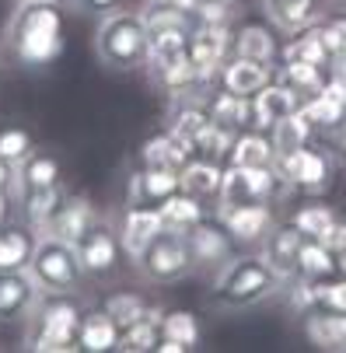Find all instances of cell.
<instances>
[{
    "instance_id": "5bb4252c",
    "label": "cell",
    "mask_w": 346,
    "mask_h": 353,
    "mask_svg": "<svg viewBox=\"0 0 346 353\" xmlns=\"http://www.w3.org/2000/svg\"><path fill=\"white\" fill-rule=\"evenodd\" d=\"M182 189L179 168H158V165H140L130 175V192L126 203L130 207H161L172 192Z\"/></svg>"
},
{
    "instance_id": "9a60e30c",
    "label": "cell",
    "mask_w": 346,
    "mask_h": 353,
    "mask_svg": "<svg viewBox=\"0 0 346 353\" xmlns=\"http://www.w3.org/2000/svg\"><path fill=\"white\" fill-rule=\"evenodd\" d=\"M301 245H305V234L294 224H273V231L259 241V256L269 263V270L280 280H290V276H298Z\"/></svg>"
},
{
    "instance_id": "f6af8a7d",
    "label": "cell",
    "mask_w": 346,
    "mask_h": 353,
    "mask_svg": "<svg viewBox=\"0 0 346 353\" xmlns=\"http://www.w3.org/2000/svg\"><path fill=\"white\" fill-rule=\"evenodd\" d=\"M8 207H11V196L0 192V224H8Z\"/></svg>"
},
{
    "instance_id": "8d00e7d4",
    "label": "cell",
    "mask_w": 346,
    "mask_h": 353,
    "mask_svg": "<svg viewBox=\"0 0 346 353\" xmlns=\"http://www.w3.org/2000/svg\"><path fill=\"white\" fill-rule=\"evenodd\" d=\"M332 273H336V256L318 238H305L301 256H298V276H305V280H325Z\"/></svg>"
},
{
    "instance_id": "ac0fdd59",
    "label": "cell",
    "mask_w": 346,
    "mask_h": 353,
    "mask_svg": "<svg viewBox=\"0 0 346 353\" xmlns=\"http://www.w3.org/2000/svg\"><path fill=\"white\" fill-rule=\"evenodd\" d=\"M39 294L28 270H0V322H25Z\"/></svg>"
},
{
    "instance_id": "d6a6232c",
    "label": "cell",
    "mask_w": 346,
    "mask_h": 353,
    "mask_svg": "<svg viewBox=\"0 0 346 353\" xmlns=\"http://www.w3.org/2000/svg\"><path fill=\"white\" fill-rule=\"evenodd\" d=\"M63 196H67V189H63V182H60V185H53V189L25 192V196H14V199H18V207H21L25 224H32L35 231H42L45 221L53 217V210L60 207V199H63Z\"/></svg>"
},
{
    "instance_id": "f907efd6",
    "label": "cell",
    "mask_w": 346,
    "mask_h": 353,
    "mask_svg": "<svg viewBox=\"0 0 346 353\" xmlns=\"http://www.w3.org/2000/svg\"><path fill=\"white\" fill-rule=\"evenodd\" d=\"M53 4H70V0H53Z\"/></svg>"
},
{
    "instance_id": "9c48e42d",
    "label": "cell",
    "mask_w": 346,
    "mask_h": 353,
    "mask_svg": "<svg viewBox=\"0 0 346 353\" xmlns=\"http://www.w3.org/2000/svg\"><path fill=\"white\" fill-rule=\"evenodd\" d=\"M185 241L192 252V270L221 273L234 259V241H231L227 228L221 224V217H203L196 228L185 231Z\"/></svg>"
},
{
    "instance_id": "7dc6e473",
    "label": "cell",
    "mask_w": 346,
    "mask_h": 353,
    "mask_svg": "<svg viewBox=\"0 0 346 353\" xmlns=\"http://www.w3.org/2000/svg\"><path fill=\"white\" fill-rule=\"evenodd\" d=\"M339 154H343V165H346V133H343V140H339Z\"/></svg>"
},
{
    "instance_id": "2e32d148",
    "label": "cell",
    "mask_w": 346,
    "mask_h": 353,
    "mask_svg": "<svg viewBox=\"0 0 346 353\" xmlns=\"http://www.w3.org/2000/svg\"><path fill=\"white\" fill-rule=\"evenodd\" d=\"M249 105H252L249 130H263V133H269V130H273L280 119H287L290 112L305 109L301 98L294 94L287 84H280V81H273V84H266L259 94H252V98H249Z\"/></svg>"
},
{
    "instance_id": "60d3db41",
    "label": "cell",
    "mask_w": 346,
    "mask_h": 353,
    "mask_svg": "<svg viewBox=\"0 0 346 353\" xmlns=\"http://www.w3.org/2000/svg\"><path fill=\"white\" fill-rule=\"evenodd\" d=\"M35 150V140L25 126H0V158H8L11 165H21Z\"/></svg>"
},
{
    "instance_id": "484cf974",
    "label": "cell",
    "mask_w": 346,
    "mask_h": 353,
    "mask_svg": "<svg viewBox=\"0 0 346 353\" xmlns=\"http://www.w3.org/2000/svg\"><path fill=\"white\" fill-rule=\"evenodd\" d=\"M301 329L315 350H343L346 346V312H329V308H312L301 315Z\"/></svg>"
},
{
    "instance_id": "e0dca14e",
    "label": "cell",
    "mask_w": 346,
    "mask_h": 353,
    "mask_svg": "<svg viewBox=\"0 0 346 353\" xmlns=\"http://www.w3.org/2000/svg\"><path fill=\"white\" fill-rule=\"evenodd\" d=\"M276 81V63H263V60H245V57H227L221 74H217V84L241 94V98H252L259 94L266 84Z\"/></svg>"
},
{
    "instance_id": "f546056e",
    "label": "cell",
    "mask_w": 346,
    "mask_h": 353,
    "mask_svg": "<svg viewBox=\"0 0 346 353\" xmlns=\"http://www.w3.org/2000/svg\"><path fill=\"white\" fill-rule=\"evenodd\" d=\"M263 8H266L269 21L287 35L308 28L318 18V0H263Z\"/></svg>"
},
{
    "instance_id": "3957f363",
    "label": "cell",
    "mask_w": 346,
    "mask_h": 353,
    "mask_svg": "<svg viewBox=\"0 0 346 353\" xmlns=\"http://www.w3.org/2000/svg\"><path fill=\"white\" fill-rule=\"evenodd\" d=\"M25 343L39 353H70L77 350V325H81V305L74 294H39V301L28 312Z\"/></svg>"
},
{
    "instance_id": "ee69618b",
    "label": "cell",
    "mask_w": 346,
    "mask_h": 353,
    "mask_svg": "<svg viewBox=\"0 0 346 353\" xmlns=\"http://www.w3.org/2000/svg\"><path fill=\"white\" fill-rule=\"evenodd\" d=\"M14 179H18V165H11L8 158H0V192L14 196Z\"/></svg>"
},
{
    "instance_id": "7bdbcfd3",
    "label": "cell",
    "mask_w": 346,
    "mask_h": 353,
    "mask_svg": "<svg viewBox=\"0 0 346 353\" xmlns=\"http://www.w3.org/2000/svg\"><path fill=\"white\" fill-rule=\"evenodd\" d=\"M70 8L84 11V14H98V18H105L112 11L123 8V0H70Z\"/></svg>"
},
{
    "instance_id": "f5cc1de1",
    "label": "cell",
    "mask_w": 346,
    "mask_h": 353,
    "mask_svg": "<svg viewBox=\"0 0 346 353\" xmlns=\"http://www.w3.org/2000/svg\"><path fill=\"white\" fill-rule=\"evenodd\" d=\"M231 4H238V0H231Z\"/></svg>"
},
{
    "instance_id": "7a4b0ae2",
    "label": "cell",
    "mask_w": 346,
    "mask_h": 353,
    "mask_svg": "<svg viewBox=\"0 0 346 353\" xmlns=\"http://www.w3.org/2000/svg\"><path fill=\"white\" fill-rule=\"evenodd\" d=\"M280 283L283 280L269 270L263 256H234L221 273H214L210 301L224 312H241L259 305V301H269L280 290Z\"/></svg>"
},
{
    "instance_id": "d6986e66",
    "label": "cell",
    "mask_w": 346,
    "mask_h": 353,
    "mask_svg": "<svg viewBox=\"0 0 346 353\" xmlns=\"http://www.w3.org/2000/svg\"><path fill=\"white\" fill-rule=\"evenodd\" d=\"M203 109L210 116V123H217L221 130L227 133H238V130H249V119H252V105H249V98H241L221 84L207 88L203 94Z\"/></svg>"
},
{
    "instance_id": "ffe728a7",
    "label": "cell",
    "mask_w": 346,
    "mask_h": 353,
    "mask_svg": "<svg viewBox=\"0 0 346 353\" xmlns=\"http://www.w3.org/2000/svg\"><path fill=\"white\" fill-rule=\"evenodd\" d=\"M179 179H182V189L203 203H217L221 199V182H224V165L217 158H207V154H192L182 168H179Z\"/></svg>"
},
{
    "instance_id": "52a82bcc",
    "label": "cell",
    "mask_w": 346,
    "mask_h": 353,
    "mask_svg": "<svg viewBox=\"0 0 346 353\" xmlns=\"http://www.w3.org/2000/svg\"><path fill=\"white\" fill-rule=\"evenodd\" d=\"M276 172L283 175V182L290 185V192L318 196L336 179V158L329 154L325 147L305 143V147H294V150L276 154Z\"/></svg>"
},
{
    "instance_id": "ba28073f",
    "label": "cell",
    "mask_w": 346,
    "mask_h": 353,
    "mask_svg": "<svg viewBox=\"0 0 346 353\" xmlns=\"http://www.w3.org/2000/svg\"><path fill=\"white\" fill-rule=\"evenodd\" d=\"M287 192H290V185L283 182L276 165H266V168L224 165V182H221L217 207H231V203H280Z\"/></svg>"
},
{
    "instance_id": "4dcf8cb0",
    "label": "cell",
    "mask_w": 346,
    "mask_h": 353,
    "mask_svg": "<svg viewBox=\"0 0 346 353\" xmlns=\"http://www.w3.org/2000/svg\"><path fill=\"white\" fill-rule=\"evenodd\" d=\"M158 214H161V224L165 228H172V231H189V228H196L203 217H207V210H203V199H196V196H189L185 189H179V192H172L165 203L158 207Z\"/></svg>"
},
{
    "instance_id": "816d5d0a",
    "label": "cell",
    "mask_w": 346,
    "mask_h": 353,
    "mask_svg": "<svg viewBox=\"0 0 346 353\" xmlns=\"http://www.w3.org/2000/svg\"><path fill=\"white\" fill-rule=\"evenodd\" d=\"M339 4H343V8H346V0H339Z\"/></svg>"
},
{
    "instance_id": "f1b7e54d",
    "label": "cell",
    "mask_w": 346,
    "mask_h": 353,
    "mask_svg": "<svg viewBox=\"0 0 346 353\" xmlns=\"http://www.w3.org/2000/svg\"><path fill=\"white\" fill-rule=\"evenodd\" d=\"M39 231L32 224H0V270H28Z\"/></svg>"
},
{
    "instance_id": "b9f144b4",
    "label": "cell",
    "mask_w": 346,
    "mask_h": 353,
    "mask_svg": "<svg viewBox=\"0 0 346 353\" xmlns=\"http://www.w3.org/2000/svg\"><path fill=\"white\" fill-rule=\"evenodd\" d=\"M315 297H318V308L329 312H346V276L332 273L325 280H315Z\"/></svg>"
},
{
    "instance_id": "8fae6325",
    "label": "cell",
    "mask_w": 346,
    "mask_h": 353,
    "mask_svg": "<svg viewBox=\"0 0 346 353\" xmlns=\"http://www.w3.org/2000/svg\"><path fill=\"white\" fill-rule=\"evenodd\" d=\"M98 221H102V214H98V207L91 203L84 192H67L39 234H53V238H60V241L77 245Z\"/></svg>"
},
{
    "instance_id": "7402d4cb",
    "label": "cell",
    "mask_w": 346,
    "mask_h": 353,
    "mask_svg": "<svg viewBox=\"0 0 346 353\" xmlns=\"http://www.w3.org/2000/svg\"><path fill=\"white\" fill-rule=\"evenodd\" d=\"M231 57H245V60H263V63H276L280 57V39L269 25L249 21L238 25L231 32Z\"/></svg>"
},
{
    "instance_id": "4fadbf2b",
    "label": "cell",
    "mask_w": 346,
    "mask_h": 353,
    "mask_svg": "<svg viewBox=\"0 0 346 353\" xmlns=\"http://www.w3.org/2000/svg\"><path fill=\"white\" fill-rule=\"evenodd\" d=\"M217 217L227 228L234 245H259L276 224L273 203H231V207H221Z\"/></svg>"
},
{
    "instance_id": "d4e9b609",
    "label": "cell",
    "mask_w": 346,
    "mask_h": 353,
    "mask_svg": "<svg viewBox=\"0 0 346 353\" xmlns=\"http://www.w3.org/2000/svg\"><path fill=\"white\" fill-rule=\"evenodd\" d=\"M161 214L158 207H130L123 210V224H119V241H123V252H130V256L136 259L140 252L147 248V241H151L158 231H161Z\"/></svg>"
},
{
    "instance_id": "db71d44e",
    "label": "cell",
    "mask_w": 346,
    "mask_h": 353,
    "mask_svg": "<svg viewBox=\"0 0 346 353\" xmlns=\"http://www.w3.org/2000/svg\"><path fill=\"white\" fill-rule=\"evenodd\" d=\"M0 42H4V39H0Z\"/></svg>"
},
{
    "instance_id": "603a6c76",
    "label": "cell",
    "mask_w": 346,
    "mask_h": 353,
    "mask_svg": "<svg viewBox=\"0 0 346 353\" xmlns=\"http://www.w3.org/2000/svg\"><path fill=\"white\" fill-rule=\"evenodd\" d=\"M227 165L238 168H266L276 165V143L263 130H238L227 147Z\"/></svg>"
},
{
    "instance_id": "d590c367",
    "label": "cell",
    "mask_w": 346,
    "mask_h": 353,
    "mask_svg": "<svg viewBox=\"0 0 346 353\" xmlns=\"http://www.w3.org/2000/svg\"><path fill=\"white\" fill-rule=\"evenodd\" d=\"M158 325H161V336L172 339V343H179L182 350H192L196 343H200V319H196L192 312H185V308L161 312Z\"/></svg>"
},
{
    "instance_id": "8992f818",
    "label": "cell",
    "mask_w": 346,
    "mask_h": 353,
    "mask_svg": "<svg viewBox=\"0 0 346 353\" xmlns=\"http://www.w3.org/2000/svg\"><path fill=\"white\" fill-rule=\"evenodd\" d=\"M136 270L140 276H147L151 283H175V280H185L192 273V252H189V241L182 231H172V228H161L147 248L136 256Z\"/></svg>"
},
{
    "instance_id": "4316f807",
    "label": "cell",
    "mask_w": 346,
    "mask_h": 353,
    "mask_svg": "<svg viewBox=\"0 0 346 353\" xmlns=\"http://www.w3.org/2000/svg\"><path fill=\"white\" fill-rule=\"evenodd\" d=\"M119 346V325L105 308H91L81 312V325H77V350L84 353H109Z\"/></svg>"
},
{
    "instance_id": "277c9868",
    "label": "cell",
    "mask_w": 346,
    "mask_h": 353,
    "mask_svg": "<svg viewBox=\"0 0 346 353\" xmlns=\"http://www.w3.org/2000/svg\"><path fill=\"white\" fill-rule=\"evenodd\" d=\"M94 53L109 70H136L151 57V32L140 11H112L94 32Z\"/></svg>"
},
{
    "instance_id": "5b68a950",
    "label": "cell",
    "mask_w": 346,
    "mask_h": 353,
    "mask_svg": "<svg viewBox=\"0 0 346 353\" xmlns=\"http://www.w3.org/2000/svg\"><path fill=\"white\" fill-rule=\"evenodd\" d=\"M28 273H32L35 287L45 294H77V287L88 276L81 266V256H77V245L60 241L53 234H39Z\"/></svg>"
},
{
    "instance_id": "e575fe53",
    "label": "cell",
    "mask_w": 346,
    "mask_h": 353,
    "mask_svg": "<svg viewBox=\"0 0 346 353\" xmlns=\"http://www.w3.org/2000/svg\"><path fill=\"white\" fill-rule=\"evenodd\" d=\"M336 221H339L336 210L325 207L322 199H308V203H301L298 210L290 214V224H294V228H298L305 238H318V241L329 234V228H332Z\"/></svg>"
},
{
    "instance_id": "681fc988",
    "label": "cell",
    "mask_w": 346,
    "mask_h": 353,
    "mask_svg": "<svg viewBox=\"0 0 346 353\" xmlns=\"http://www.w3.org/2000/svg\"><path fill=\"white\" fill-rule=\"evenodd\" d=\"M168 4H189V0H168Z\"/></svg>"
},
{
    "instance_id": "6da1fadb",
    "label": "cell",
    "mask_w": 346,
    "mask_h": 353,
    "mask_svg": "<svg viewBox=\"0 0 346 353\" xmlns=\"http://www.w3.org/2000/svg\"><path fill=\"white\" fill-rule=\"evenodd\" d=\"M4 42L25 67H49L63 53V4L53 0H21L14 8Z\"/></svg>"
},
{
    "instance_id": "c3c4849f",
    "label": "cell",
    "mask_w": 346,
    "mask_h": 353,
    "mask_svg": "<svg viewBox=\"0 0 346 353\" xmlns=\"http://www.w3.org/2000/svg\"><path fill=\"white\" fill-rule=\"evenodd\" d=\"M336 60H343V63H346V39H343V49H339V57H336Z\"/></svg>"
},
{
    "instance_id": "30bf717a",
    "label": "cell",
    "mask_w": 346,
    "mask_h": 353,
    "mask_svg": "<svg viewBox=\"0 0 346 353\" xmlns=\"http://www.w3.org/2000/svg\"><path fill=\"white\" fill-rule=\"evenodd\" d=\"M185 57L200 77L203 88H214L217 84V74L224 67V60L231 57V28H192L189 42H185Z\"/></svg>"
},
{
    "instance_id": "f35d334b",
    "label": "cell",
    "mask_w": 346,
    "mask_h": 353,
    "mask_svg": "<svg viewBox=\"0 0 346 353\" xmlns=\"http://www.w3.org/2000/svg\"><path fill=\"white\" fill-rule=\"evenodd\" d=\"M158 319H161V315H147V319H140V322L126 325V329L119 332V346H116V350H123V353H143V350H154V346H158V339H161V325H158Z\"/></svg>"
},
{
    "instance_id": "1f68e13d",
    "label": "cell",
    "mask_w": 346,
    "mask_h": 353,
    "mask_svg": "<svg viewBox=\"0 0 346 353\" xmlns=\"http://www.w3.org/2000/svg\"><path fill=\"white\" fill-rule=\"evenodd\" d=\"M325 74L329 70H322L315 63H301V60H280V67H276V81L287 84L301 102H308V98L318 94V88L325 84Z\"/></svg>"
},
{
    "instance_id": "83f0119b",
    "label": "cell",
    "mask_w": 346,
    "mask_h": 353,
    "mask_svg": "<svg viewBox=\"0 0 346 353\" xmlns=\"http://www.w3.org/2000/svg\"><path fill=\"white\" fill-rule=\"evenodd\" d=\"M140 165H158V168H182L189 158H192V147L179 137V133H172V130H161V133H154V137H147L143 143H140Z\"/></svg>"
},
{
    "instance_id": "11a10c76",
    "label": "cell",
    "mask_w": 346,
    "mask_h": 353,
    "mask_svg": "<svg viewBox=\"0 0 346 353\" xmlns=\"http://www.w3.org/2000/svg\"><path fill=\"white\" fill-rule=\"evenodd\" d=\"M343 350H346V346H343Z\"/></svg>"
},
{
    "instance_id": "bcb514c9",
    "label": "cell",
    "mask_w": 346,
    "mask_h": 353,
    "mask_svg": "<svg viewBox=\"0 0 346 353\" xmlns=\"http://www.w3.org/2000/svg\"><path fill=\"white\" fill-rule=\"evenodd\" d=\"M336 273H343V276H346V248L336 256Z\"/></svg>"
},
{
    "instance_id": "836d02e7",
    "label": "cell",
    "mask_w": 346,
    "mask_h": 353,
    "mask_svg": "<svg viewBox=\"0 0 346 353\" xmlns=\"http://www.w3.org/2000/svg\"><path fill=\"white\" fill-rule=\"evenodd\" d=\"M269 137H273V143H276V154H283V150H294V147L312 143V140H315V126H312L308 112L298 109V112H290L287 119H280V123L269 130Z\"/></svg>"
},
{
    "instance_id": "cb8c5ba5",
    "label": "cell",
    "mask_w": 346,
    "mask_h": 353,
    "mask_svg": "<svg viewBox=\"0 0 346 353\" xmlns=\"http://www.w3.org/2000/svg\"><path fill=\"white\" fill-rule=\"evenodd\" d=\"M280 60H301V63H315L322 70H329L336 63L332 46L325 42V35L318 28V18L308 28L294 32V39H287V46H280Z\"/></svg>"
},
{
    "instance_id": "74e56055",
    "label": "cell",
    "mask_w": 346,
    "mask_h": 353,
    "mask_svg": "<svg viewBox=\"0 0 346 353\" xmlns=\"http://www.w3.org/2000/svg\"><path fill=\"white\" fill-rule=\"evenodd\" d=\"M102 308L116 319L119 332H123L126 325H133V322L147 319V315H161V312H154V308H147V301H143L140 294H130V290H119V294L105 297V305H102Z\"/></svg>"
},
{
    "instance_id": "44dd1931",
    "label": "cell",
    "mask_w": 346,
    "mask_h": 353,
    "mask_svg": "<svg viewBox=\"0 0 346 353\" xmlns=\"http://www.w3.org/2000/svg\"><path fill=\"white\" fill-rule=\"evenodd\" d=\"M63 182V165L53 150H32V154L18 165V179H14V196L25 192H39V189H53Z\"/></svg>"
},
{
    "instance_id": "ab89813d",
    "label": "cell",
    "mask_w": 346,
    "mask_h": 353,
    "mask_svg": "<svg viewBox=\"0 0 346 353\" xmlns=\"http://www.w3.org/2000/svg\"><path fill=\"white\" fill-rule=\"evenodd\" d=\"M231 8H234L231 0H189V11L196 18V28H200V25H207V28H231V18H234Z\"/></svg>"
},
{
    "instance_id": "7c38bea8",
    "label": "cell",
    "mask_w": 346,
    "mask_h": 353,
    "mask_svg": "<svg viewBox=\"0 0 346 353\" xmlns=\"http://www.w3.org/2000/svg\"><path fill=\"white\" fill-rule=\"evenodd\" d=\"M119 252H123V241H119V231L102 217L81 241H77V256H81V266L88 276L102 280L109 276L116 266H119Z\"/></svg>"
}]
</instances>
